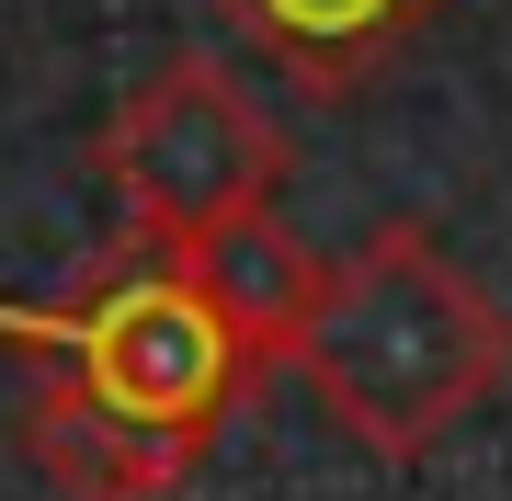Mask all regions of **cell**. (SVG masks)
<instances>
[{
  "mask_svg": "<svg viewBox=\"0 0 512 501\" xmlns=\"http://www.w3.org/2000/svg\"><path fill=\"white\" fill-rule=\"evenodd\" d=\"M205 12L239 46H262L308 103H342V92H365L444 0H205Z\"/></svg>",
  "mask_w": 512,
  "mask_h": 501,
  "instance_id": "4",
  "label": "cell"
},
{
  "mask_svg": "<svg viewBox=\"0 0 512 501\" xmlns=\"http://www.w3.org/2000/svg\"><path fill=\"white\" fill-rule=\"evenodd\" d=\"M194 285H205V308L239 331V353H251V365H285V342L308 331L330 262L285 228V205H262V217H239L228 240H205V251H194Z\"/></svg>",
  "mask_w": 512,
  "mask_h": 501,
  "instance_id": "5",
  "label": "cell"
},
{
  "mask_svg": "<svg viewBox=\"0 0 512 501\" xmlns=\"http://www.w3.org/2000/svg\"><path fill=\"white\" fill-rule=\"evenodd\" d=\"M23 353V456L57 501H171L262 388L183 251H103L57 308H0Z\"/></svg>",
  "mask_w": 512,
  "mask_h": 501,
  "instance_id": "1",
  "label": "cell"
},
{
  "mask_svg": "<svg viewBox=\"0 0 512 501\" xmlns=\"http://www.w3.org/2000/svg\"><path fill=\"white\" fill-rule=\"evenodd\" d=\"M103 183L126 205V240L148 251H205L228 240L239 217H262L285 183V126L251 103V80L228 69V57H160V69L137 80L126 103L103 114Z\"/></svg>",
  "mask_w": 512,
  "mask_h": 501,
  "instance_id": "3",
  "label": "cell"
},
{
  "mask_svg": "<svg viewBox=\"0 0 512 501\" xmlns=\"http://www.w3.org/2000/svg\"><path fill=\"white\" fill-rule=\"evenodd\" d=\"M308 399L353 433L365 456L410 467L512 376V308L421 228H376L330 262L308 331L285 342Z\"/></svg>",
  "mask_w": 512,
  "mask_h": 501,
  "instance_id": "2",
  "label": "cell"
}]
</instances>
